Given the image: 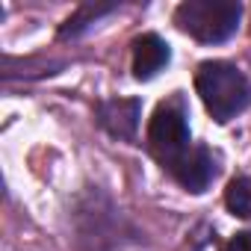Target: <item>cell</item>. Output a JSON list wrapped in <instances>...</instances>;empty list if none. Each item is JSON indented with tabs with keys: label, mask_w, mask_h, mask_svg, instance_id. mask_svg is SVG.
Instances as JSON below:
<instances>
[{
	"label": "cell",
	"mask_w": 251,
	"mask_h": 251,
	"mask_svg": "<svg viewBox=\"0 0 251 251\" xmlns=\"http://www.w3.org/2000/svg\"><path fill=\"white\" fill-rule=\"evenodd\" d=\"M195 89H198L207 112L219 124H227L230 118H236L251 103V83H248V77L236 65H230L225 59L201 62L198 71H195Z\"/></svg>",
	"instance_id": "6da1fadb"
},
{
	"label": "cell",
	"mask_w": 251,
	"mask_h": 251,
	"mask_svg": "<svg viewBox=\"0 0 251 251\" xmlns=\"http://www.w3.org/2000/svg\"><path fill=\"white\" fill-rule=\"evenodd\" d=\"M242 18V6L233 0H186L175 9V24L204 45L227 42Z\"/></svg>",
	"instance_id": "7a4b0ae2"
},
{
	"label": "cell",
	"mask_w": 251,
	"mask_h": 251,
	"mask_svg": "<svg viewBox=\"0 0 251 251\" xmlns=\"http://www.w3.org/2000/svg\"><path fill=\"white\" fill-rule=\"evenodd\" d=\"M189 148H192V136H189L183 98H172L157 106L148 124V151L166 172H172Z\"/></svg>",
	"instance_id": "3957f363"
},
{
	"label": "cell",
	"mask_w": 251,
	"mask_h": 251,
	"mask_svg": "<svg viewBox=\"0 0 251 251\" xmlns=\"http://www.w3.org/2000/svg\"><path fill=\"white\" fill-rule=\"evenodd\" d=\"M139 115H142V103L136 98H112V100H100L98 103V121L106 133H112L115 139H136L139 130Z\"/></svg>",
	"instance_id": "277c9868"
},
{
	"label": "cell",
	"mask_w": 251,
	"mask_h": 251,
	"mask_svg": "<svg viewBox=\"0 0 251 251\" xmlns=\"http://www.w3.org/2000/svg\"><path fill=\"white\" fill-rule=\"evenodd\" d=\"M169 175H172L183 189H189V192H204V189L210 186V180L216 177V163H213L210 148L192 145V148L177 160V166H175Z\"/></svg>",
	"instance_id": "5b68a950"
},
{
	"label": "cell",
	"mask_w": 251,
	"mask_h": 251,
	"mask_svg": "<svg viewBox=\"0 0 251 251\" xmlns=\"http://www.w3.org/2000/svg\"><path fill=\"white\" fill-rule=\"evenodd\" d=\"M172 59V50L169 45L154 36V33H145L133 42V77L136 80H151L157 77Z\"/></svg>",
	"instance_id": "8992f818"
},
{
	"label": "cell",
	"mask_w": 251,
	"mask_h": 251,
	"mask_svg": "<svg viewBox=\"0 0 251 251\" xmlns=\"http://www.w3.org/2000/svg\"><path fill=\"white\" fill-rule=\"evenodd\" d=\"M225 204L233 216L239 219H248L251 222V175H242V177H233L225 189Z\"/></svg>",
	"instance_id": "52a82bcc"
},
{
	"label": "cell",
	"mask_w": 251,
	"mask_h": 251,
	"mask_svg": "<svg viewBox=\"0 0 251 251\" xmlns=\"http://www.w3.org/2000/svg\"><path fill=\"white\" fill-rule=\"evenodd\" d=\"M106 12H112V6H83L74 18H68V21H65V27L59 30V36H62V39H68V36L80 33L83 27L95 24V21H98V15H106Z\"/></svg>",
	"instance_id": "ba28073f"
},
{
	"label": "cell",
	"mask_w": 251,
	"mask_h": 251,
	"mask_svg": "<svg viewBox=\"0 0 251 251\" xmlns=\"http://www.w3.org/2000/svg\"><path fill=\"white\" fill-rule=\"evenodd\" d=\"M225 251H251V233H248V230H242V233L230 236V239H227V245H225Z\"/></svg>",
	"instance_id": "9c48e42d"
}]
</instances>
